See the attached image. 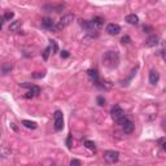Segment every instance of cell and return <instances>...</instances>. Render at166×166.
Listing matches in <instances>:
<instances>
[{"mask_svg":"<svg viewBox=\"0 0 166 166\" xmlns=\"http://www.w3.org/2000/svg\"><path fill=\"white\" fill-rule=\"evenodd\" d=\"M29 91H31V92H33L34 95H35V96H37V95H39L40 94V87L39 86H31L30 88H29Z\"/></svg>","mask_w":166,"mask_h":166,"instance_id":"ffe728a7","label":"cell"},{"mask_svg":"<svg viewBox=\"0 0 166 166\" xmlns=\"http://www.w3.org/2000/svg\"><path fill=\"white\" fill-rule=\"evenodd\" d=\"M42 27H43V29H47V30L55 31L56 30V23H55V21H52L51 18L45 17V18L42 20Z\"/></svg>","mask_w":166,"mask_h":166,"instance_id":"52a82bcc","label":"cell"},{"mask_svg":"<svg viewBox=\"0 0 166 166\" xmlns=\"http://www.w3.org/2000/svg\"><path fill=\"white\" fill-rule=\"evenodd\" d=\"M117 123L122 127V130H123V132H125V134H132V131H134V123L130 121L127 117H123L122 119H119Z\"/></svg>","mask_w":166,"mask_h":166,"instance_id":"3957f363","label":"cell"},{"mask_svg":"<svg viewBox=\"0 0 166 166\" xmlns=\"http://www.w3.org/2000/svg\"><path fill=\"white\" fill-rule=\"evenodd\" d=\"M51 51H52V47H51V45H48V47H47V48H45L44 51H43V60H44V61H47V60H48L49 55L52 53Z\"/></svg>","mask_w":166,"mask_h":166,"instance_id":"e0dca14e","label":"cell"},{"mask_svg":"<svg viewBox=\"0 0 166 166\" xmlns=\"http://www.w3.org/2000/svg\"><path fill=\"white\" fill-rule=\"evenodd\" d=\"M87 74H88V77L90 78H92V79H95V82H97V78H99V74H97V72L96 70H92V69H90L87 72Z\"/></svg>","mask_w":166,"mask_h":166,"instance_id":"2e32d148","label":"cell"},{"mask_svg":"<svg viewBox=\"0 0 166 166\" xmlns=\"http://www.w3.org/2000/svg\"><path fill=\"white\" fill-rule=\"evenodd\" d=\"M61 57L62 59H68L69 57V52L68 51H62L61 52Z\"/></svg>","mask_w":166,"mask_h":166,"instance_id":"4316f807","label":"cell"},{"mask_svg":"<svg viewBox=\"0 0 166 166\" xmlns=\"http://www.w3.org/2000/svg\"><path fill=\"white\" fill-rule=\"evenodd\" d=\"M44 75H45V72H35V73H33V78H35V79L43 78Z\"/></svg>","mask_w":166,"mask_h":166,"instance_id":"7402d4cb","label":"cell"},{"mask_svg":"<svg viewBox=\"0 0 166 166\" xmlns=\"http://www.w3.org/2000/svg\"><path fill=\"white\" fill-rule=\"evenodd\" d=\"M110 116H112V118H113V121H114V122H118L119 119H122L123 117H126L125 112H123V109L119 107V105H114V107L112 108Z\"/></svg>","mask_w":166,"mask_h":166,"instance_id":"277c9868","label":"cell"},{"mask_svg":"<svg viewBox=\"0 0 166 166\" xmlns=\"http://www.w3.org/2000/svg\"><path fill=\"white\" fill-rule=\"evenodd\" d=\"M15 17V13L12 12V10H5L4 16H3V18H4V21H10Z\"/></svg>","mask_w":166,"mask_h":166,"instance_id":"ac0fdd59","label":"cell"},{"mask_svg":"<svg viewBox=\"0 0 166 166\" xmlns=\"http://www.w3.org/2000/svg\"><path fill=\"white\" fill-rule=\"evenodd\" d=\"M143 30H144V33H151V30H152V26H144L143 27Z\"/></svg>","mask_w":166,"mask_h":166,"instance_id":"83f0119b","label":"cell"},{"mask_svg":"<svg viewBox=\"0 0 166 166\" xmlns=\"http://www.w3.org/2000/svg\"><path fill=\"white\" fill-rule=\"evenodd\" d=\"M49 45L52 47V53H56V52L59 51V45H57V43H56L55 40H49Z\"/></svg>","mask_w":166,"mask_h":166,"instance_id":"44dd1931","label":"cell"},{"mask_svg":"<svg viewBox=\"0 0 166 166\" xmlns=\"http://www.w3.org/2000/svg\"><path fill=\"white\" fill-rule=\"evenodd\" d=\"M126 22L130 23V25H137L139 23V17H137L136 15H129L126 16Z\"/></svg>","mask_w":166,"mask_h":166,"instance_id":"7c38bea8","label":"cell"},{"mask_svg":"<svg viewBox=\"0 0 166 166\" xmlns=\"http://www.w3.org/2000/svg\"><path fill=\"white\" fill-rule=\"evenodd\" d=\"M84 147L88 148L90 151H96V146H95L94 142H91V140H84Z\"/></svg>","mask_w":166,"mask_h":166,"instance_id":"9a60e30c","label":"cell"},{"mask_svg":"<svg viewBox=\"0 0 166 166\" xmlns=\"http://www.w3.org/2000/svg\"><path fill=\"white\" fill-rule=\"evenodd\" d=\"M10 127H12V129L15 130V131H18V130H17V127L15 126V123H10Z\"/></svg>","mask_w":166,"mask_h":166,"instance_id":"f546056e","label":"cell"},{"mask_svg":"<svg viewBox=\"0 0 166 166\" xmlns=\"http://www.w3.org/2000/svg\"><path fill=\"white\" fill-rule=\"evenodd\" d=\"M73 21H74V15H72V13L62 16V18L57 23H56V30H55V31H60V30L65 29V27L69 26V25L72 23Z\"/></svg>","mask_w":166,"mask_h":166,"instance_id":"7a4b0ae2","label":"cell"},{"mask_svg":"<svg viewBox=\"0 0 166 166\" xmlns=\"http://www.w3.org/2000/svg\"><path fill=\"white\" fill-rule=\"evenodd\" d=\"M104 160L108 162V164H114L119 160V152L117 151H107L104 153Z\"/></svg>","mask_w":166,"mask_h":166,"instance_id":"8992f818","label":"cell"},{"mask_svg":"<svg viewBox=\"0 0 166 166\" xmlns=\"http://www.w3.org/2000/svg\"><path fill=\"white\" fill-rule=\"evenodd\" d=\"M34 96H35V95H34L33 92H31V91H27V94H26V95H23V97H25V99H33Z\"/></svg>","mask_w":166,"mask_h":166,"instance_id":"d4e9b609","label":"cell"},{"mask_svg":"<svg viewBox=\"0 0 166 166\" xmlns=\"http://www.w3.org/2000/svg\"><path fill=\"white\" fill-rule=\"evenodd\" d=\"M22 125L26 127V129H31V130H35V129H37V123L33 122V121H27V119H23V121H22Z\"/></svg>","mask_w":166,"mask_h":166,"instance_id":"5bb4252c","label":"cell"},{"mask_svg":"<svg viewBox=\"0 0 166 166\" xmlns=\"http://www.w3.org/2000/svg\"><path fill=\"white\" fill-rule=\"evenodd\" d=\"M70 165H72V166H79L80 165V161L79 160H72V161H70Z\"/></svg>","mask_w":166,"mask_h":166,"instance_id":"484cf974","label":"cell"},{"mask_svg":"<svg viewBox=\"0 0 166 166\" xmlns=\"http://www.w3.org/2000/svg\"><path fill=\"white\" fill-rule=\"evenodd\" d=\"M53 119H55V130L56 131H61L64 129V116L61 110H56L53 114Z\"/></svg>","mask_w":166,"mask_h":166,"instance_id":"5b68a950","label":"cell"},{"mask_svg":"<svg viewBox=\"0 0 166 166\" xmlns=\"http://www.w3.org/2000/svg\"><path fill=\"white\" fill-rule=\"evenodd\" d=\"M161 56H162V59H164V61L166 62V51H162L161 52Z\"/></svg>","mask_w":166,"mask_h":166,"instance_id":"f1b7e54d","label":"cell"},{"mask_svg":"<svg viewBox=\"0 0 166 166\" xmlns=\"http://www.w3.org/2000/svg\"><path fill=\"white\" fill-rule=\"evenodd\" d=\"M107 33L110 35H118L121 33V26L118 23H109L107 26Z\"/></svg>","mask_w":166,"mask_h":166,"instance_id":"ba28073f","label":"cell"},{"mask_svg":"<svg viewBox=\"0 0 166 166\" xmlns=\"http://www.w3.org/2000/svg\"><path fill=\"white\" fill-rule=\"evenodd\" d=\"M162 149H164V151L166 152V142H164V143H162Z\"/></svg>","mask_w":166,"mask_h":166,"instance_id":"4dcf8cb0","label":"cell"},{"mask_svg":"<svg viewBox=\"0 0 166 166\" xmlns=\"http://www.w3.org/2000/svg\"><path fill=\"white\" fill-rule=\"evenodd\" d=\"M130 40H131V39H130L129 35H125V37H123L122 39H121V42H122L123 44H125V43H130Z\"/></svg>","mask_w":166,"mask_h":166,"instance_id":"cb8c5ba5","label":"cell"},{"mask_svg":"<svg viewBox=\"0 0 166 166\" xmlns=\"http://www.w3.org/2000/svg\"><path fill=\"white\" fill-rule=\"evenodd\" d=\"M21 26H22V21H21V20H16V21H13V22H10L9 30L10 31H18L21 29Z\"/></svg>","mask_w":166,"mask_h":166,"instance_id":"8fae6325","label":"cell"},{"mask_svg":"<svg viewBox=\"0 0 166 166\" xmlns=\"http://www.w3.org/2000/svg\"><path fill=\"white\" fill-rule=\"evenodd\" d=\"M96 103H97L99 105H100V107H103V105H105V99H104L103 96H97Z\"/></svg>","mask_w":166,"mask_h":166,"instance_id":"603a6c76","label":"cell"},{"mask_svg":"<svg viewBox=\"0 0 166 166\" xmlns=\"http://www.w3.org/2000/svg\"><path fill=\"white\" fill-rule=\"evenodd\" d=\"M160 43V38L156 37V35H153V37L148 38V39L146 40V47L148 48H152V47H156V45Z\"/></svg>","mask_w":166,"mask_h":166,"instance_id":"9c48e42d","label":"cell"},{"mask_svg":"<svg viewBox=\"0 0 166 166\" xmlns=\"http://www.w3.org/2000/svg\"><path fill=\"white\" fill-rule=\"evenodd\" d=\"M119 62V55L117 51H108L107 53L103 56V65L107 66L109 69L117 68Z\"/></svg>","mask_w":166,"mask_h":166,"instance_id":"6da1fadb","label":"cell"},{"mask_svg":"<svg viewBox=\"0 0 166 166\" xmlns=\"http://www.w3.org/2000/svg\"><path fill=\"white\" fill-rule=\"evenodd\" d=\"M160 79V74H158L157 70H151L149 72V83L151 84H156Z\"/></svg>","mask_w":166,"mask_h":166,"instance_id":"30bf717a","label":"cell"},{"mask_svg":"<svg viewBox=\"0 0 166 166\" xmlns=\"http://www.w3.org/2000/svg\"><path fill=\"white\" fill-rule=\"evenodd\" d=\"M10 156V149H8L5 146H3L1 147V157L3 158H7V157H9Z\"/></svg>","mask_w":166,"mask_h":166,"instance_id":"d6986e66","label":"cell"},{"mask_svg":"<svg viewBox=\"0 0 166 166\" xmlns=\"http://www.w3.org/2000/svg\"><path fill=\"white\" fill-rule=\"evenodd\" d=\"M12 64L10 62H4L1 65V73H3V75H7L8 73H10V70H12Z\"/></svg>","mask_w":166,"mask_h":166,"instance_id":"4fadbf2b","label":"cell"}]
</instances>
